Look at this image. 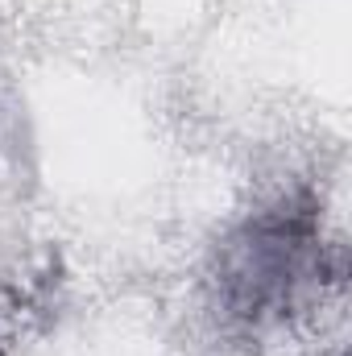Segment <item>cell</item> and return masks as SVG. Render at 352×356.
I'll return each instance as SVG.
<instances>
[{"label":"cell","instance_id":"cell-2","mask_svg":"<svg viewBox=\"0 0 352 356\" xmlns=\"http://www.w3.org/2000/svg\"><path fill=\"white\" fill-rule=\"evenodd\" d=\"M0 356H4V353H0Z\"/></svg>","mask_w":352,"mask_h":356},{"label":"cell","instance_id":"cell-1","mask_svg":"<svg viewBox=\"0 0 352 356\" xmlns=\"http://www.w3.org/2000/svg\"><path fill=\"white\" fill-rule=\"evenodd\" d=\"M311 191H290L241 224H232L211 257L216 307L245 332H269L294 319L328 282H340L344 261L323 241V216Z\"/></svg>","mask_w":352,"mask_h":356}]
</instances>
